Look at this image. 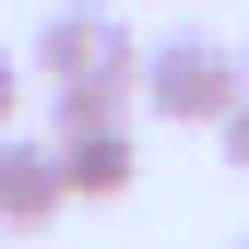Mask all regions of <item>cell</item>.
<instances>
[{"instance_id":"1","label":"cell","mask_w":249,"mask_h":249,"mask_svg":"<svg viewBox=\"0 0 249 249\" xmlns=\"http://www.w3.org/2000/svg\"><path fill=\"white\" fill-rule=\"evenodd\" d=\"M142 36L107 12V0H59V12L36 24V71H48V95H59V119H119L142 95Z\"/></svg>"},{"instance_id":"2","label":"cell","mask_w":249,"mask_h":249,"mask_svg":"<svg viewBox=\"0 0 249 249\" xmlns=\"http://www.w3.org/2000/svg\"><path fill=\"white\" fill-rule=\"evenodd\" d=\"M142 107L166 131H226L249 107V48H213V36H166L142 59Z\"/></svg>"},{"instance_id":"3","label":"cell","mask_w":249,"mask_h":249,"mask_svg":"<svg viewBox=\"0 0 249 249\" xmlns=\"http://www.w3.org/2000/svg\"><path fill=\"white\" fill-rule=\"evenodd\" d=\"M59 202H71V166H59V142L0 131V237H36Z\"/></svg>"},{"instance_id":"4","label":"cell","mask_w":249,"mask_h":249,"mask_svg":"<svg viewBox=\"0 0 249 249\" xmlns=\"http://www.w3.org/2000/svg\"><path fill=\"white\" fill-rule=\"evenodd\" d=\"M59 166H71V202H119V190L142 178L131 119H59Z\"/></svg>"},{"instance_id":"5","label":"cell","mask_w":249,"mask_h":249,"mask_svg":"<svg viewBox=\"0 0 249 249\" xmlns=\"http://www.w3.org/2000/svg\"><path fill=\"white\" fill-rule=\"evenodd\" d=\"M12 107H24V59L0 48V131H12Z\"/></svg>"},{"instance_id":"6","label":"cell","mask_w":249,"mask_h":249,"mask_svg":"<svg viewBox=\"0 0 249 249\" xmlns=\"http://www.w3.org/2000/svg\"><path fill=\"white\" fill-rule=\"evenodd\" d=\"M213 142H226V166L249 178V107H237V119H226V131H213Z\"/></svg>"},{"instance_id":"7","label":"cell","mask_w":249,"mask_h":249,"mask_svg":"<svg viewBox=\"0 0 249 249\" xmlns=\"http://www.w3.org/2000/svg\"><path fill=\"white\" fill-rule=\"evenodd\" d=\"M237 249H249V237H237Z\"/></svg>"}]
</instances>
